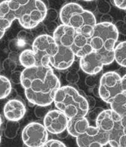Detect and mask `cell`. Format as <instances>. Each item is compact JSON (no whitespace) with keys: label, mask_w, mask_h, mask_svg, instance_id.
I'll return each mask as SVG.
<instances>
[{"label":"cell","mask_w":126,"mask_h":147,"mask_svg":"<svg viewBox=\"0 0 126 147\" xmlns=\"http://www.w3.org/2000/svg\"><path fill=\"white\" fill-rule=\"evenodd\" d=\"M80 76L77 71L69 70L66 74V80L69 83L72 84H76L79 81Z\"/></svg>","instance_id":"27"},{"label":"cell","mask_w":126,"mask_h":147,"mask_svg":"<svg viewBox=\"0 0 126 147\" xmlns=\"http://www.w3.org/2000/svg\"><path fill=\"white\" fill-rule=\"evenodd\" d=\"M110 2L112 4V5H114V0H110Z\"/></svg>","instance_id":"51"},{"label":"cell","mask_w":126,"mask_h":147,"mask_svg":"<svg viewBox=\"0 0 126 147\" xmlns=\"http://www.w3.org/2000/svg\"><path fill=\"white\" fill-rule=\"evenodd\" d=\"M43 24L45 25V28L46 31L50 33H54L58 27V24L55 21H50V22H43Z\"/></svg>","instance_id":"31"},{"label":"cell","mask_w":126,"mask_h":147,"mask_svg":"<svg viewBox=\"0 0 126 147\" xmlns=\"http://www.w3.org/2000/svg\"><path fill=\"white\" fill-rule=\"evenodd\" d=\"M118 38L114 24L99 22L95 25L90 39L93 51H113Z\"/></svg>","instance_id":"6"},{"label":"cell","mask_w":126,"mask_h":147,"mask_svg":"<svg viewBox=\"0 0 126 147\" xmlns=\"http://www.w3.org/2000/svg\"><path fill=\"white\" fill-rule=\"evenodd\" d=\"M62 24L74 28L77 33L83 34L90 38L97 20L93 12L85 10L77 3H66L59 12Z\"/></svg>","instance_id":"3"},{"label":"cell","mask_w":126,"mask_h":147,"mask_svg":"<svg viewBox=\"0 0 126 147\" xmlns=\"http://www.w3.org/2000/svg\"><path fill=\"white\" fill-rule=\"evenodd\" d=\"M121 121H122V125L124 128V131L125 133L126 134V116H124V117L122 118V119H121Z\"/></svg>","instance_id":"44"},{"label":"cell","mask_w":126,"mask_h":147,"mask_svg":"<svg viewBox=\"0 0 126 147\" xmlns=\"http://www.w3.org/2000/svg\"><path fill=\"white\" fill-rule=\"evenodd\" d=\"M20 84L29 102L37 106H49L61 88L58 77L50 65H36L22 71Z\"/></svg>","instance_id":"1"},{"label":"cell","mask_w":126,"mask_h":147,"mask_svg":"<svg viewBox=\"0 0 126 147\" xmlns=\"http://www.w3.org/2000/svg\"><path fill=\"white\" fill-rule=\"evenodd\" d=\"M125 22H126V16H125V17H124V20Z\"/></svg>","instance_id":"52"},{"label":"cell","mask_w":126,"mask_h":147,"mask_svg":"<svg viewBox=\"0 0 126 147\" xmlns=\"http://www.w3.org/2000/svg\"><path fill=\"white\" fill-rule=\"evenodd\" d=\"M1 124H2V119H1V116H0V127H1Z\"/></svg>","instance_id":"48"},{"label":"cell","mask_w":126,"mask_h":147,"mask_svg":"<svg viewBox=\"0 0 126 147\" xmlns=\"http://www.w3.org/2000/svg\"><path fill=\"white\" fill-rule=\"evenodd\" d=\"M22 140L27 147H42L48 140V132L43 124L30 123L23 129Z\"/></svg>","instance_id":"9"},{"label":"cell","mask_w":126,"mask_h":147,"mask_svg":"<svg viewBox=\"0 0 126 147\" xmlns=\"http://www.w3.org/2000/svg\"><path fill=\"white\" fill-rule=\"evenodd\" d=\"M113 17L109 14H102L99 19L100 23H108V24H113Z\"/></svg>","instance_id":"37"},{"label":"cell","mask_w":126,"mask_h":147,"mask_svg":"<svg viewBox=\"0 0 126 147\" xmlns=\"http://www.w3.org/2000/svg\"><path fill=\"white\" fill-rule=\"evenodd\" d=\"M42 147H67L64 143L58 140L51 139L48 140L46 143Z\"/></svg>","instance_id":"35"},{"label":"cell","mask_w":126,"mask_h":147,"mask_svg":"<svg viewBox=\"0 0 126 147\" xmlns=\"http://www.w3.org/2000/svg\"><path fill=\"white\" fill-rule=\"evenodd\" d=\"M48 8L41 0H7L0 4V17L10 23L18 20L26 29H33L46 18Z\"/></svg>","instance_id":"2"},{"label":"cell","mask_w":126,"mask_h":147,"mask_svg":"<svg viewBox=\"0 0 126 147\" xmlns=\"http://www.w3.org/2000/svg\"><path fill=\"white\" fill-rule=\"evenodd\" d=\"M101 77V76H98V74L89 75L88 76H86L85 78V84L86 86H89V87L93 88L95 86L99 85V80H100Z\"/></svg>","instance_id":"25"},{"label":"cell","mask_w":126,"mask_h":147,"mask_svg":"<svg viewBox=\"0 0 126 147\" xmlns=\"http://www.w3.org/2000/svg\"><path fill=\"white\" fill-rule=\"evenodd\" d=\"M89 126V121L86 117L76 116L69 119L67 131L69 134L77 138L86 132Z\"/></svg>","instance_id":"17"},{"label":"cell","mask_w":126,"mask_h":147,"mask_svg":"<svg viewBox=\"0 0 126 147\" xmlns=\"http://www.w3.org/2000/svg\"><path fill=\"white\" fill-rule=\"evenodd\" d=\"M17 63L12 61L10 58H7L4 60L2 63V67L4 70L6 71H14L17 67Z\"/></svg>","instance_id":"28"},{"label":"cell","mask_w":126,"mask_h":147,"mask_svg":"<svg viewBox=\"0 0 126 147\" xmlns=\"http://www.w3.org/2000/svg\"><path fill=\"white\" fill-rule=\"evenodd\" d=\"M114 57L120 66L126 68V41L119 42L115 47Z\"/></svg>","instance_id":"20"},{"label":"cell","mask_w":126,"mask_h":147,"mask_svg":"<svg viewBox=\"0 0 126 147\" xmlns=\"http://www.w3.org/2000/svg\"><path fill=\"white\" fill-rule=\"evenodd\" d=\"M83 1H85V2H89V1H93L94 0H83Z\"/></svg>","instance_id":"49"},{"label":"cell","mask_w":126,"mask_h":147,"mask_svg":"<svg viewBox=\"0 0 126 147\" xmlns=\"http://www.w3.org/2000/svg\"><path fill=\"white\" fill-rule=\"evenodd\" d=\"M75 57L71 47L59 46L58 52L50 59V64L56 70H66L74 62Z\"/></svg>","instance_id":"12"},{"label":"cell","mask_w":126,"mask_h":147,"mask_svg":"<svg viewBox=\"0 0 126 147\" xmlns=\"http://www.w3.org/2000/svg\"><path fill=\"white\" fill-rule=\"evenodd\" d=\"M92 91L93 94L95 97H99V85L95 86V87L92 88Z\"/></svg>","instance_id":"42"},{"label":"cell","mask_w":126,"mask_h":147,"mask_svg":"<svg viewBox=\"0 0 126 147\" xmlns=\"http://www.w3.org/2000/svg\"><path fill=\"white\" fill-rule=\"evenodd\" d=\"M58 49L59 46L53 36L47 34L37 36L32 43V51L37 60L36 65H50L51 58L57 53Z\"/></svg>","instance_id":"7"},{"label":"cell","mask_w":126,"mask_h":147,"mask_svg":"<svg viewBox=\"0 0 126 147\" xmlns=\"http://www.w3.org/2000/svg\"><path fill=\"white\" fill-rule=\"evenodd\" d=\"M122 88L123 91L126 92V74L122 77Z\"/></svg>","instance_id":"43"},{"label":"cell","mask_w":126,"mask_h":147,"mask_svg":"<svg viewBox=\"0 0 126 147\" xmlns=\"http://www.w3.org/2000/svg\"><path fill=\"white\" fill-rule=\"evenodd\" d=\"M41 1L45 4L46 7L48 9H49V1H48V0H41Z\"/></svg>","instance_id":"45"},{"label":"cell","mask_w":126,"mask_h":147,"mask_svg":"<svg viewBox=\"0 0 126 147\" xmlns=\"http://www.w3.org/2000/svg\"><path fill=\"white\" fill-rule=\"evenodd\" d=\"M97 9L102 14H109L111 11V5L106 0H97Z\"/></svg>","instance_id":"23"},{"label":"cell","mask_w":126,"mask_h":147,"mask_svg":"<svg viewBox=\"0 0 126 147\" xmlns=\"http://www.w3.org/2000/svg\"><path fill=\"white\" fill-rule=\"evenodd\" d=\"M96 52L100 56L104 65H108L112 63L115 60L114 50H100Z\"/></svg>","instance_id":"22"},{"label":"cell","mask_w":126,"mask_h":147,"mask_svg":"<svg viewBox=\"0 0 126 147\" xmlns=\"http://www.w3.org/2000/svg\"><path fill=\"white\" fill-rule=\"evenodd\" d=\"M34 38L33 34L26 30H21L17 34V39L24 43H30Z\"/></svg>","instance_id":"24"},{"label":"cell","mask_w":126,"mask_h":147,"mask_svg":"<svg viewBox=\"0 0 126 147\" xmlns=\"http://www.w3.org/2000/svg\"><path fill=\"white\" fill-rule=\"evenodd\" d=\"M67 3H76L77 0H64Z\"/></svg>","instance_id":"46"},{"label":"cell","mask_w":126,"mask_h":147,"mask_svg":"<svg viewBox=\"0 0 126 147\" xmlns=\"http://www.w3.org/2000/svg\"><path fill=\"white\" fill-rule=\"evenodd\" d=\"M3 113L4 117L8 121L17 122L24 118L26 108L24 103L19 99H10L4 105Z\"/></svg>","instance_id":"14"},{"label":"cell","mask_w":126,"mask_h":147,"mask_svg":"<svg viewBox=\"0 0 126 147\" xmlns=\"http://www.w3.org/2000/svg\"><path fill=\"white\" fill-rule=\"evenodd\" d=\"M79 62L82 71L89 75L98 74L104 66L100 56L95 51L80 58Z\"/></svg>","instance_id":"13"},{"label":"cell","mask_w":126,"mask_h":147,"mask_svg":"<svg viewBox=\"0 0 126 147\" xmlns=\"http://www.w3.org/2000/svg\"><path fill=\"white\" fill-rule=\"evenodd\" d=\"M122 118L111 109L104 110L95 121L98 130L106 135L108 144L113 147H126V134Z\"/></svg>","instance_id":"5"},{"label":"cell","mask_w":126,"mask_h":147,"mask_svg":"<svg viewBox=\"0 0 126 147\" xmlns=\"http://www.w3.org/2000/svg\"><path fill=\"white\" fill-rule=\"evenodd\" d=\"M51 105L49 106H37L35 109L34 113L37 118H44L45 115L50 111Z\"/></svg>","instance_id":"26"},{"label":"cell","mask_w":126,"mask_h":147,"mask_svg":"<svg viewBox=\"0 0 126 147\" xmlns=\"http://www.w3.org/2000/svg\"><path fill=\"white\" fill-rule=\"evenodd\" d=\"M54 103L57 110L62 111L69 119L76 116L85 117L89 111L85 97L71 86L59 88L55 95Z\"/></svg>","instance_id":"4"},{"label":"cell","mask_w":126,"mask_h":147,"mask_svg":"<svg viewBox=\"0 0 126 147\" xmlns=\"http://www.w3.org/2000/svg\"><path fill=\"white\" fill-rule=\"evenodd\" d=\"M19 57L20 54L19 53H17V52H11L8 55V58H10L11 60H12V61L15 62L17 63H20Z\"/></svg>","instance_id":"40"},{"label":"cell","mask_w":126,"mask_h":147,"mask_svg":"<svg viewBox=\"0 0 126 147\" xmlns=\"http://www.w3.org/2000/svg\"><path fill=\"white\" fill-rule=\"evenodd\" d=\"M68 135H69V133H68V132H67V129H66V131H64V132L59 134L57 135V136H58L59 138H60V139H66V138L68 136Z\"/></svg>","instance_id":"41"},{"label":"cell","mask_w":126,"mask_h":147,"mask_svg":"<svg viewBox=\"0 0 126 147\" xmlns=\"http://www.w3.org/2000/svg\"><path fill=\"white\" fill-rule=\"evenodd\" d=\"M59 16L58 12L54 8H49L48 9L46 16L45 19L43 20L45 22H50V21H55L58 19Z\"/></svg>","instance_id":"29"},{"label":"cell","mask_w":126,"mask_h":147,"mask_svg":"<svg viewBox=\"0 0 126 147\" xmlns=\"http://www.w3.org/2000/svg\"><path fill=\"white\" fill-rule=\"evenodd\" d=\"M71 48L77 57L82 58L93 51L90 39L83 34L77 33Z\"/></svg>","instance_id":"16"},{"label":"cell","mask_w":126,"mask_h":147,"mask_svg":"<svg viewBox=\"0 0 126 147\" xmlns=\"http://www.w3.org/2000/svg\"><path fill=\"white\" fill-rule=\"evenodd\" d=\"M7 1V0H0V4H1V3H3V2Z\"/></svg>","instance_id":"50"},{"label":"cell","mask_w":126,"mask_h":147,"mask_svg":"<svg viewBox=\"0 0 126 147\" xmlns=\"http://www.w3.org/2000/svg\"><path fill=\"white\" fill-rule=\"evenodd\" d=\"M69 118L62 111L51 110L43 118V125L47 131L58 135L67 129Z\"/></svg>","instance_id":"10"},{"label":"cell","mask_w":126,"mask_h":147,"mask_svg":"<svg viewBox=\"0 0 126 147\" xmlns=\"http://www.w3.org/2000/svg\"><path fill=\"white\" fill-rule=\"evenodd\" d=\"M110 104L111 109L121 118L126 116V92H122L117 95Z\"/></svg>","instance_id":"18"},{"label":"cell","mask_w":126,"mask_h":147,"mask_svg":"<svg viewBox=\"0 0 126 147\" xmlns=\"http://www.w3.org/2000/svg\"><path fill=\"white\" fill-rule=\"evenodd\" d=\"M103 110L104 109L101 107L94 108L93 109L91 110L90 111H89V113L86 116H88V118L91 121H96L98 116Z\"/></svg>","instance_id":"30"},{"label":"cell","mask_w":126,"mask_h":147,"mask_svg":"<svg viewBox=\"0 0 126 147\" xmlns=\"http://www.w3.org/2000/svg\"><path fill=\"white\" fill-rule=\"evenodd\" d=\"M119 34L126 36V22L124 20H118L114 24Z\"/></svg>","instance_id":"33"},{"label":"cell","mask_w":126,"mask_h":147,"mask_svg":"<svg viewBox=\"0 0 126 147\" xmlns=\"http://www.w3.org/2000/svg\"><path fill=\"white\" fill-rule=\"evenodd\" d=\"M78 147H103L108 144L106 135L97 127L89 126L87 131L76 138Z\"/></svg>","instance_id":"11"},{"label":"cell","mask_w":126,"mask_h":147,"mask_svg":"<svg viewBox=\"0 0 126 147\" xmlns=\"http://www.w3.org/2000/svg\"><path fill=\"white\" fill-rule=\"evenodd\" d=\"M22 43L24 42H21L19 40H17V39L12 40L9 42V49H10L11 52H17L18 53L20 50V47H21Z\"/></svg>","instance_id":"32"},{"label":"cell","mask_w":126,"mask_h":147,"mask_svg":"<svg viewBox=\"0 0 126 147\" xmlns=\"http://www.w3.org/2000/svg\"><path fill=\"white\" fill-rule=\"evenodd\" d=\"M4 33H5V32H1L0 31V40L3 37Z\"/></svg>","instance_id":"47"},{"label":"cell","mask_w":126,"mask_h":147,"mask_svg":"<svg viewBox=\"0 0 126 147\" xmlns=\"http://www.w3.org/2000/svg\"><path fill=\"white\" fill-rule=\"evenodd\" d=\"M85 97L86 98V102L88 103L89 110L93 109L95 107V105H96V100H95V98L92 96H87V95H86Z\"/></svg>","instance_id":"38"},{"label":"cell","mask_w":126,"mask_h":147,"mask_svg":"<svg viewBox=\"0 0 126 147\" xmlns=\"http://www.w3.org/2000/svg\"><path fill=\"white\" fill-rule=\"evenodd\" d=\"M111 147H113V146H111Z\"/></svg>","instance_id":"54"},{"label":"cell","mask_w":126,"mask_h":147,"mask_svg":"<svg viewBox=\"0 0 126 147\" xmlns=\"http://www.w3.org/2000/svg\"><path fill=\"white\" fill-rule=\"evenodd\" d=\"M12 90L11 81L6 76L0 75V99L7 97Z\"/></svg>","instance_id":"21"},{"label":"cell","mask_w":126,"mask_h":147,"mask_svg":"<svg viewBox=\"0 0 126 147\" xmlns=\"http://www.w3.org/2000/svg\"><path fill=\"white\" fill-rule=\"evenodd\" d=\"M20 64L25 68L36 66L37 60L32 49H25L20 53Z\"/></svg>","instance_id":"19"},{"label":"cell","mask_w":126,"mask_h":147,"mask_svg":"<svg viewBox=\"0 0 126 147\" xmlns=\"http://www.w3.org/2000/svg\"><path fill=\"white\" fill-rule=\"evenodd\" d=\"M21 75L22 71H14L11 72L10 75V81L16 84H20L21 81Z\"/></svg>","instance_id":"34"},{"label":"cell","mask_w":126,"mask_h":147,"mask_svg":"<svg viewBox=\"0 0 126 147\" xmlns=\"http://www.w3.org/2000/svg\"><path fill=\"white\" fill-rule=\"evenodd\" d=\"M76 34L74 28L70 26L61 24L56 30L53 34V37L58 46L71 47Z\"/></svg>","instance_id":"15"},{"label":"cell","mask_w":126,"mask_h":147,"mask_svg":"<svg viewBox=\"0 0 126 147\" xmlns=\"http://www.w3.org/2000/svg\"><path fill=\"white\" fill-rule=\"evenodd\" d=\"M11 24L6 19L0 17V31L6 32V30L11 27Z\"/></svg>","instance_id":"36"},{"label":"cell","mask_w":126,"mask_h":147,"mask_svg":"<svg viewBox=\"0 0 126 147\" xmlns=\"http://www.w3.org/2000/svg\"><path fill=\"white\" fill-rule=\"evenodd\" d=\"M0 143H1V136H0Z\"/></svg>","instance_id":"53"},{"label":"cell","mask_w":126,"mask_h":147,"mask_svg":"<svg viewBox=\"0 0 126 147\" xmlns=\"http://www.w3.org/2000/svg\"><path fill=\"white\" fill-rule=\"evenodd\" d=\"M123 91L122 77L116 71H108L101 75L99 83V95L101 100L110 103Z\"/></svg>","instance_id":"8"},{"label":"cell","mask_w":126,"mask_h":147,"mask_svg":"<svg viewBox=\"0 0 126 147\" xmlns=\"http://www.w3.org/2000/svg\"><path fill=\"white\" fill-rule=\"evenodd\" d=\"M114 6L120 9L126 10V0H114Z\"/></svg>","instance_id":"39"}]
</instances>
